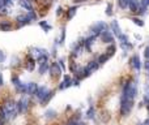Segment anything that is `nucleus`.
Wrapping results in <instances>:
<instances>
[{"instance_id":"nucleus-1","label":"nucleus","mask_w":149,"mask_h":125,"mask_svg":"<svg viewBox=\"0 0 149 125\" xmlns=\"http://www.w3.org/2000/svg\"><path fill=\"white\" fill-rule=\"evenodd\" d=\"M134 108V100H128L127 97L120 95V115L127 116Z\"/></svg>"},{"instance_id":"nucleus-2","label":"nucleus","mask_w":149,"mask_h":125,"mask_svg":"<svg viewBox=\"0 0 149 125\" xmlns=\"http://www.w3.org/2000/svg\"><path fill=\"white\" fill-rule=\"evenodd\" d=\"M1 107H3V110L7 112V115H8V117H9V119L16 117V116H17V110H16V102H15V100L7 99Z\"/></svg>"},{"instance_id":"nucleus-3","label":"nucleus","mask_w":149,"mask_h":125,"mask_svg":"<svg viewBox=\"0 0 149 125\" xmlns=\"http://www.w3.org/2000/svg\"><path fill=\"white\" fill-rule=\"evenodd\" d=\"M106 30H109V26H107V23L103 22V21H98L97 23L90 26V33H92V35H94V37L101 35V33H102V31H106Z\"/></svg>"},{"instance_id":"nucleus-4","label":"nucleus","mask_w":149,"mask_h":125,"mask_svg":"<svg viewBox=\"0 0 149 125\" xmlns=\"http://www.w3.org/2000/svg\"><path fill=\"white\" fill-rule=\"evenodd\" d=\"M12 84H13V86L16 87V90H17L18 93H21V94H26V91H28V90H26V84H22L17 76L12 77Z\"/></svg>"},{"instance_id":"nucleus-5","label":"nucleus","mask_w":149,"mask_h":125,"mask_svg":"<svg viewBox=\"0 0 149 125\" xmlns=\"http://www.w3.org/2000/svg\"><path fill=\"white\" fill-rule=\"evenodd\" d=\"M49 70H50V74H51V77L59 78V77L62 76V68L59 66V64H58V63H52L51 65H50Z\"/></svg>"},{"instance_id":"nucleus-6","label":"nucleus","mask_w":149,"mask_h":125,"mask_svg":"<svg viewBox=\"0 0 149 125\" xmlns=\"http://www.w3.org/2000/svg\"><path fill=\"white\" fill-rule=\"evenodd\" d=\"M16 110H17V113L26 112V111H28V99H26V98H21V99L16 103Z\"/></svg>"},{"instance_id":"nucleus-7","label":"nucleus","mask_w":149,"mask_h":125,"mask_svg":"<svg viewBox=\"0 0 149 125\" xmlns=\"http://www.w3.org/2000/svg\"><path fill=\"white\" fill-rule=\"evenodd\" d=\"M100 37H101V41H102L103 43H113V42H114L113 34H111V31H109V30L102 31Z\"/></svg>"},{"instance_id":"nucleus-8","label":"nucleus","mask_w":149,"mask_h":125,"mask_svg":"<svg viewBox=\"0 0 149 125\" xmlns=\"http://www.w3.org/2000/svg\"><path fill=\"white\" fill-rule=\"evenodd\" d=\"M130 64H131V66L135 69V70L139 72L140 68H141V61H140L139 55H134V56L131 57V60H130Z\"/></svg>"},{"instance_id":"nucleus-9","label":"nucleus","mask_w":149,"mask_h":125,"mask_svg":"<svg viewBox=\"0 0 149 125\" xmlns=\"http://www.w3.org/2000/svg\"><path fill=\"white\" fill-rule=\"evenodd\" d=\"M49 91H50V90L47 89V87H45V86H38V87H37V90H36V93H34V94H36V97L38 98L39 102H41V100L43 99V97H45V95H46Z\"/></svg>"},{"instance_id":"nucleus-10","label":"nucleus","mask_w":149,"mask_h":125,"mask_svg":"<svg viewBox=\"0 0 149 125\" xmlns=\"http://www.w3.org/2000/svg\"><path fill=\"white\" fill-rule=\"evenodd\" d=\"M16 21H17V26H18V28H21V26H25V25H29V23L31 22V21L28 18V16H24V15L17 16Z\"/></svg>"},{"instance_id":"nucleus-11","label":"nucleus","mask_w":149,"mask_h":125,"mask_svg":"<svg viewBox=\"0 0 149 125\" xmlns=\"http://www.w3.org/2000/svg\"><path fill=\"white\" fill-rule=\"evenodd\" d=\"M70 86H72V79H71L70 76H64L63 82L59 85V90H65V89H68Z\"/></svg>"},{"instance_id":"nucleus-12","label":"nucleus","mask_w":149,"mask_h":125,"mask_svg":"<svg viewBox=\"0 0 149 125\" xmlns=\"http://www.w3.org/2000/svg\"><path fill=\"white\" fill-rule=\"evenodd\" d=\"M37 87H38V85L36 84V82H29V84H26V94H29V95H33L34 93H36V90H37Z\"/></svg>"},{"instance_id":"nucleus-13","label":"nucleus","mask_w":149,"mask_h":125,"mask_svg":"<svg viewBox=\"0 0 149 125\" xmlns=\"http://www.w3.org/2000/svg\"><path fill=\"white\" fill-rule=\"evenodd\" d=\"M94 39H95V37L92 35V37H89V38H86L84 41V47L86 48V51H90V50H92V44L94 43Z\"/></svg>"},{"instance_id":"nucleus-14","label":"nucleus","mask_w":149,"mask_h":125,"mask_svg":"<svg viewBox=\"0 0 149 125\" xmlns=\"http://www.w3.org/2000/svg\"><path fill=\"white\" fill-rule=\"evenodd\" d=\"M34 66H36V61L31 57V55H28L26 56V68H28V70H34Z\"/></svg>"},{"instance_id":"nucleus-15","label":"nucleus","mask_w":149,"mask_h":125,"mask_svg":"<svg viewBox=\"0 0 149 125\" xmlns=\"http://www.w3.org/2000/svg\"><path fill=\"white\" fill-rule=\"evenodd\" d=\"M52 97H54V91H51V90H50V91L47 93V94L43 97V99L41 100V104H42V106H46V104H49V102L52 99Z\"/></svg>"},{"instance_id":"nucleus-16","label":"nucleus","mask_w":149,"mask_h":125,"mask_svg":"<svg viewBox=\"0 0 149 125\" xmlns=\"http://www.w3.org/2000/svg\"><path fill=\"white\" fill-rule=\"evenodd\" d=\"M110 28H111V31H113V33L115 34L116 37H118V35H120V34H122L120 28H119V25H118V22H116V21H113V22H111Z\"/></svg>"},{"instance_id":"nucleus-17","label":"nucleus","mask_w":149,"mask_h":125,"mask_svg":"<svg viewBox=\"0 0 149 125\" xmlns=\"http://www.w3.org/2000/svg\"><path fill=\"white\" fill-rule=\"evenodd\" d=\"M128 8L131 12H137V9H139V1L137 0H128Z\"/></svg>"},{"instance_id":"nucleus-18","label":"nucleus","mask_w":149,"mask_h":125,"mask_svg":"<svg viewBox=\"0 0 149 125\" xmlns=\"http://www.w3.org/2000/svg\"><path fill=\"white\" fill-rule=\"evenodd\" d=\"M20 5L24 8V9H26L28 12H31L33 10V7H31V4H30V1L29 0H20Z\"/></svg>"},{"instance_id":"nucleus-19","label":"nucleus","mask_w":149,"mask_h":125,"mask_svg":"<svg viewBox=\"0 0 149 125\" xmlns=\"http://www.w3.org/2000/svg\"><path fill=\"white\" fill-rule=\"evenodd\" d=\"M98 66H100V64L97 63V60H92L89 64H88V66H86V69L92 73V72H94V70H97L98 69Z\"/></svg>"},{"instance_id":"nucleus-20","label":"nucleus","mask_w":149,"mask_h":125,"mask_svg":"<svg viewBox=\"0 0 149 125\" xmlns=\"http://www.w3.org/2000/svg\"><path fill=\"white\" fill-rule=\"evenodd\" d=\"M12 29V23L8 22V21H1L0 22V30L1 31H9Z\"/></svg>"},{"instance_id":"nucleus-21","label":"nucleus","mask_w":149,"mask_h":125,"mask_svg":"<svg viewBox=\"0 0 149 125\" xmlns=\"http://www.w3.org/2000/svg\"><path fill=\"white\" fill-rule=\"evenodd\" d=\"M56 111L55 110H47L46 112H45V117L47 119V120H51V119H54V117H56Z\"/></svg>"},{"instance_id":"nucleus-22","label":"nucleus","mask_w":149,"mask_h":125,"mask_svg":"<svg viewBox=\"0 0 149 125\" xmlns=\"http://www.w3.org/2000/svg\"><path fill=\"white\" fill-rule=\"evenodd\" d=\"M49 68H50V65H49V63H43V64H39V69H38V72H39V74H45L47 70H49Z\"/></svg>"},{"instance_id":"nucleus-23","label":"nucleus","mask_w":149,"mask_h":125,"mask_svg":"<svg viewBox=\"0 0 149 125\" xmlns=\"http://www.w3.org/2000/svg\"><path fill=\"white\" fill-rule=\"evenodd\" d=\"M100 119H101L102 123H107V121L110 120V113H109L107 111H102L101 115H100Z\"/></svg>"},{"instance_id":"nucleus-24","label":"nucleus","mask_w":149,"mask_h":125,"mask_svg":"<svg viewBox=\"0 0 149 125\" xmlns=\"http://www.w3.org/2000/svg\"><path fill=\"white\" fill-rule=\"evenodd\" d=\"M94 116H95V110H94V107H89V110L86 111V119H89V120H93L94 119Z\"/></svg>"},{"instance_id":"nucleus-25","label":"nucleus","mask_w":149,"mask_h":125,"mask_svg":"<svg viewBox=\"0 0 149 125\" xmlns=\"http://www.w3.org/2000/svg\"><path fill=\"white\" fill-rule=\"evenodd\" d=\"M76 10H77L76 7H71L70 9H68V12H67V18H68V20H72L73 16L76 15Z\"/></svg>"},{"instance_id":"nucleus-26","label":"nucleus","mask_w":149,"mask_h":125,"mask_svg":"<svg viewBox=\"0 0 149 125\" xmlns=\"http://www.w3.org/2000/svg\"><path fill=\"white\" fill-rule=\"evenodd\" d=\"M109 60V55L107 54H103V55H100V56H98V60H97V63L100 64H105L106 61H107Z\"/></svg>"},{"instance_id":"nucleus-27","label":"nucleus","mask_w":149,"mask_h":125,"mask_svg":"<svg viewBox=\"0 0 149 125\" xmlns=\"http://www.w3.org/2000/svg\"><path fill=\"white\" fill-rule=\"evenodd\" d=\"M120 47L124 50V51H128V50H132L134 48V44L128 43V42H126V43H120Z\"/></svg>"},{"instance_id":"nucleus-28","label":"nucleus","mask_w":149,"mask_h":125,"mask_svg":"<svg viewBox=\"0 0 149 125\" xmlns=\"http://www.w3.org/2000/svg\"><path fill=\"white\" fill-rule=\"evenodd\" d=\"M118 5L122 9H126V8H128V0H118Z\"/></svg>"},{"instance_id":"nucleus-29","label":"nucleus","mask_w":149,"mask_h":125,"mask_svg":"<svg viewBox=\"0 0 149 125\" xmlns=\"http://www.w3.org/2000/svg\"><path fill=\"white\" fill-rule=\"evenodd\" d=\"M132 21H134L135 25L140 26V28H143V26H144V21L140 20V18H137V17H134V18H132Z\"/></svg>"},{"instance_id":"nucleus-30","label":"nucleus","mask_w":149,"mask_h":125,"mask_svg":"<svg viewBox=\"0 0 149 125\" xmlns=\"http://www.w3.org/2000/svg\"><path fill=\"white\" fill-rule=\"evenodd\" d=\"M39 25H41V28L43 29L45 31H49V30H51V26H50L49 23L46 22V21H45V22H43V21H42V22H39Z\"/></svg>"},{"instance_id":"nucleus-31","label":"nucleus","mask_w":149,"mask_h":125,"mask_svg":"<svg viewBox=\"0 0 149 125\" xmlns=\"http://www.w3.org/2000/svg\"><path fill=\"white\" fill-rule=\"evenodd\" d=\"M106 52H109V54H107V55H109V57L113 56V55L115 54V46H114V44H111V46L107 48V51H106Z\"/></svg>"},{"instance_id":"nucleus-32","label":"nucleus","mask_w":149,"mask_h":125,"mask_svg":"<svg viewBox=\"0 0 149 125\" xmlns=\"http://www.w3.org/2000/svg\"><path fill=\"white\" fill-rule=\"evenodd\" d=\"M41 51L42 50H39V48H31V54L30 55H33V56L37 59V57L39 56V54H41Z\"/></svg>"},{"instance_id":"nucleus-33","label":"nucleus","mask_w":149,"mask_h":125,"mask_svg":"<svg viewBox=\"0 0 149 125\" xmlns=\"http://www.w3.org/2000/svg\"><path fill=\"white\" fill-rule=\"evenodd\" d=\"M118 39L120 41V43H126V42H128V37L124 35V34H120V35H118Z\"/></svg>"},{"instance_id":"nucleus-34","label":"nucleus","mask_w":149,"mask_h":125,"mask_svg":"<svg viewBox=\"0 0 149 125\" xmlns=\"http://www.w3.org/2000/svg\"><path fill=\"white\" fill-rule=\"evenodd\" d=\"M28 18L30 21H36L37 20V15L33 12V10H31V12H28Z\"/></svg>"},{"instance_id":"nucleus-35","label":"nucleus","mask_w":149,"mask_h":125,"mask_svg":"<svg viewBox=\"0 0 149 125\" xmlns=\"http://www.w3.org/2000/svg\"><path fill=\"white\" fill-rule=\"evenodd\" d=\"M106 15H107V16H111V15H113V5H111L110 3H109L107 7H106Z\"/></svg>"},{"instance_id":"nucleus-36","label":"nucleus","mask_w":149,"mask_h":125,"mask_svg":"<svg viewBox=\"0 0 149 125\" xmlns=\"http://www.w3.org/2000/svg\"><path fill=\"white\" fill-rule=\"evenodd\" d=\"M64 38H65V29L63 28L62 29V35H60V39H59V43H63V42H64Z\"/></svg>"},{"instance_id":"nucleus-37","label":"nucleus","mask_w":149,"mask_h":125,"mask_svg":"<svg viewBox=\"0 0 149 125\" xmlns=\"http://www.w3.org/2000/svg\"><path fill=\"white\" fill-rule=\"evenodd\" d=\"M58 64H59V66H60V68H62V70H63V69H65L64 60H63V59H60V60H59V63H58Z\"/></svg>"},{"instance_id":"nucleus-38","label":"nucleus","mask_w":149,"mask_h":125,"mask_svg":"<svg viewBox=\"0 0 149 125\" xmlns=\"http://www.w3.org/2000/svg\"><path fill=\"white\" fill-rule=\"evenodd\" d=\"M144 56L147 57V60H149V46L145 47V51H144Z\"/></svg>"},{"instance_id":"nucleus-39","label":"nucleus","mask_w":149,"mask_h":125,"mask_svg":"<svg viewBox=\"0 0 149 125\" xmlns=\"http://www.w3.org/2000/svg\"><path fill=\"white\" fill-rule=\"evenodd\" d=\"M141 5L143 7H149V0H141Z\"/></svg>"},{"instance_id":"nucleus-40","label":"nucleus","mask_w":149,"mask_h":125,"mask_svg":"<svg viewBox=\"0 0 149 125\" xmlns=\"http://www.w3.org/2000/svg\"><path fill=\"white\" fill-rule=\"evenodd\" d=\"M3 8H7V5H5V0H0V9H3Z\"/></svg>"},{"instance_id":"nucleus-41","label":"nucleus","mask_w":149,"mask_h":125,"mask_svg":"<svg viewBox=\"0 0 149 125\" xmlns=\"http://www.w3.org/2000/svg\"><path fill=\"white\" fill-rule=\"evenodd\" d=\"M62 12H63L62 7H59V8H58V10H56V15H58V16H60V15H62Z\"/></svg>"},{"instance_id":"nucleus-42","label":"nucleus","mask_w":149,"mask_h":125,"mask_svg":"<svg viewBox=\"0 0 149 125\" xmlns=\"http://www.w3.org/2000/svg\"><path fill=\"white\" fill-rule=\"evenodd\" d=\"M4 85V78H3V76L0 74V86H3Z\"/></svg>"},{"instance_id":"nucleus-43","label":"nucleus","mask_w":149,"mask_h":125,"mask_svg":"<svg viewBox=\"0 0 149 125\" xmlns=\"http://www.w3.org/2000/svg\"><path fill=\"white\" fill-rule=\"evenodd\" d=\"M145 69H147V70H149V60H147V61H145Z\"/></svg>"},{"instance_id":"nucleus-44","label":"nucleus","mask_w":149,"mask_h":125,"mask_svg":"<svg viewBox=\"0 0 149 125\" xmlns=\"http://www.w3.org/2000/svg\"><path fill=\"white\" fill-rule=\"evenodd\" d=\"M0 60H1V61L4 60V54H3L1 51H0Z\"/></svg>"},{"instance_id":"nucleus-45","label":"nucleus","mask_w":149,"mask_h":125,"mask_svg":"<svg viewBox=\"0 0 149 125\" xmlns=\"http://www.w3.org/2000/svg\"><path fill=\"white\" fill-rule=\"evenodd\" d=\"M74 3H82V1H86V0H73Z\"/></svg>"},{"instance_id":"nucleus-46","label":"nucleus","mask_w":149,"mask_h":125,"mask_svg":"<svg viewBox=\"0 0 149 125\" xmlns=\"http://www.w3.org/2000/svg\"><path fill=\"white\" fill-rule=\"evenodd\" d=\"M77 125H86L85 123H77Z\"/></svg>"},{"instance_id":"nucleus-47","label":"nucleus","mask_w":149,"mask_h":125,"mask_svg":"<svg viewBox=\"0 0 149 125\" xmlns=\"http://www.w3.org/2000/svg\"><path fill=\"white\" fill-rule=\"evenodd\" d=\"M0 125H3V121L1 120H0Z\"/></svg>"},{"instance_id":"nucleus-48","label":"nucleus","mask_w":149,"mask_h":125,"mask_svg":"<svg viewBox=\"0 0 149 125\" xmlns=\"http://www.w3.org/2000/svg\"><path fill=\"white\" fill-rule=\"evenodd\" d=\"M139 125H145V124H139Z\"/></svg>"},{"instance_id":"nucleus-49","label":"nucleus","mask_w":149,"mask_h":125,"mask_svg":"<svg viewBox=\"0 0 149 125\" xmlns=\"http://www.w3.org/2000/svg\"><path fill=\"white\" fill-rule=\"evenodd\" d=\"M148 77H149V70H148Z\"/></svg>"},{"instance_id":"nucleus-50","label":"nucleus","mask_w":149,"mask_h":125,"mask_svg":"<svg viewBox=\"0 0 149 125\" xmlns=\"http://www.w3.org/2000/svg\"><path fill=\"white\" fill-rule=\"evenodd\" d=\"M147 125H149V121H148V124H147Z\"/></svg>"}]
</instances>
